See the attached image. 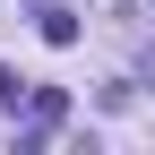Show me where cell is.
I'll return each instance as SVG.
<instances>
[{
  "mask_svg": "<svg viewBox=\"0 0 155 155\" xmlns=\"http://www.w3.org/2000/svg\"><path fill=\"white\" fill-rule=\"evenodd\" d=\"M61 121H69V95H61V86H35V95H26V147L52 138Z\"/></svg>",
  "mask_w": 155,
  "mask_h": 155,
  "instance_id": "6da1fadb",
  "label": "cell"
},
{
  "mask_svg": "<svg viewBox=\"0 0 155 155\" xmlns=\"http://www.w3.org/2000/svg\"><path fill=\"white\" fill-rule=\"evenodd\" d=\"M35 17H43V43H78V9H61V0H35Z\"/></svg>",
  "mask_w": 155,
  "mask_h": 155,
  "instance_id": "7a4b0ae2",
  "label": "cell"
},
{
  "mask_svg": "<svg viewBox=\"0 0 155 155\" xmlns=\"http://www.w3.org/2000/svg\"><path fill=\"white\" fill-rule=\"evenodd\" d=\"M26 95H35V78H17V69H0V112H17Z\"/></svg>",
  "mask_w": 155,
  "mask_h": 155,
  "instance_id": "3957f363",
  "label": "cell"
},
{
  "mask_svg": "<svg viewBox=\"0 0 155 155\" xmlns=\"http://www.w3.org/2000/svg\"><path fill=\"white\" fill-rule=\"evenodd\" d=\"M138 86H155V52H147V69H138Z\"/></svg>",
  "mask_w": 155,
  "mask_h": 155,
  "instance_id": "277c9868",
  "label": "cell"
},
{
  "mask_svg": "<svg viewBox=\"0 0 155 155\" xmlns=\"http://www.w3.org/2000/svg\"><path fill=\"white\" fill-rule=\"evenodd\" d=\"M147 9H155V0H147Z\"/></svg>",
  "mask_w": 155,
  "mask_h": 155,
  "instance_id": "5b68a950",
  "label": "cell"
}]
</instances>
